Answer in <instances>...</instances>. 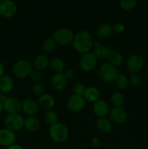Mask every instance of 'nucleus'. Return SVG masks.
Listing matches in <instances>:
<instances>
[{"label": "nucleus", "mask_w": 148, "mask_h": 149, "mask_svg": "<svg viewBox=\"0 0 148 149\" xmlns=\"http://www.w3.org/2000/svg\"><path fill=\"white\" fill-rule=\"evenodd\" d=\"M73 46L78 52L85 54L89 52L93 48V41L91 35L86 31H81L74 36Z\"/></svg>", "instance_id": "nucleus-1"}, {"label": "nucleus", "mask_w": 148, "mask_h": 149, "mask_svg": "<svg viewBox=\"0 0 148 149\" xmlns=\"http://www.w3.org/2000/svg\"><path fill=\"white\" fill-rule=\"evenodd\" d=\"M49 134L51 139L56 143L65 142L69 136L68 128L62 123L51 125L49 129Z\"/></svg>", "instance_id": "nucleus-2"}, {"label": "nucleus", "mask_w": 148, "mask_h": 149, "mask_svg": "<svg viewBox=\"0 0 148 149\" xmlns=\"http://www.w3.org/2000/svg\"><path fill=\"white\" fill-rule=\"evenodd\" d=\"M98 74L103 81L111 83L115 81V79L118 75V70L115 65H112L109 62H105L100 66Z\"/></svg>", "instance_id": "nucleus-3"}, {"label": "nucleus", "mask_w": 148, "mask_h": 149, "mask_svg": "<svg viewBox=\"0 0 148 149\" xmlns=\"http://www.w3.org/2000/svg\"><path fill=\"white\" fill-rule=\"evenodd\" d=\"M33 71V65L26 60H20L15 63L12 68L13 74L18 79H23L30 76Z\"/></svg>", "instance_id": "nucleus-4"}, {"label": "nucleus", "mask_w": 148, "mask_h": 149, "mask_svg": "<svg viewBox=\"0 0 148 149\" xmlns=\"http://www.w3.org/2000/svg\"><path fill=\"white\" fill-rule=\"evenodd\" d=\"M74 38L73 32L68 28H61L53 33V39L55 42L61 45H66L73 42Z\"/></svg>", "instance_id": "nucleus-5"}, {"label": "nucleus", "mask_w": 148, "mask_h": 149, "mask_svg": "<svg viewBox=\"0 0 148 149\" xmlns=\"http://www.w3.org/2000/svg\"><path fill=\"white\" fill-rule=\"evenodd\" d=\"M4 122L6 128L13 132L20 130L24 126V119L18 113L8 114L4 118Z\"/></svg>", "instance_id": "nucleus-6"}, {"label": "nucleus", "mask_w": 148, "mask_h": 149, "mask_svg": "<svg viewBox=\"0 0 148 149\" xmlns=\"http://www.w3.org/2000/svg\"><path fill=\"white\" fill-rule=\"evenodd\" d=\"M17 7L12 0H3L0 1V15L5 18L13 17L17 13Z\"/></svg>", "instance_id": "nucleus-7"}, {"label": "nucleus", "mask_w": 148, "mask_h": 149, "mask_svg": "<svg viewBox=\"0 0 148 149\" xmlns=\"http://www.w3.org/2000/svg\"><path fill=\"white\" fill-rule=\"evenodd\" d=\"M86 106V100L83 95L73 94L70 97L67 102V107L68 110L72 112H79L82 111Z\"/></svg>", "instance_id": "nucleus-8"}, {"label": "nucleus", "mask_w": 148, "mask_h": 149, "mask_svg": "<svg viewBox=\"0 0 148 149\" xmlns=\"http://www.w3.org/2000/svg\"><path fill=\"white\" fill-rule=\"evenodd\" d=\"M97 63V58L93 52H87L84 54L80 60L79 65L84 71H91L95 68Z\"/></svg>", "instance_id": "nucleus-9"}, {"label": "nucleus", "mask_w": 148, "mask_h": 149, "mask_svg": "<svg viewBox=\"0 0 148 149\" xmlns=\"http://www.w3.org/2000/svg\"><path fill=\"white\" fill-rule=\"evenodd\" d=\"M3 108L9 114L18 113L22 109V103L17 97H7L3 102Z\"/></svg>", "instance_id": "nucleus-10"}, {"label": "nucleus", "mask_w": 148, "mask_h": 149, "mask_svg": "<svg viewBox=\"0 0 148 149\" xmlns=\"http://www.w3.org/2000/svg\"><path fill=\"white\" fill-rule=\"evenodd\" d=\"M16 138H17L16 134L13 131L7 128L0 130V146H1L8 148L9 146L15 143Z\"/></svg>", "instance_id": "nucleus-11"}, {"label": "nucleus", "mask_w": 148, "mask_h": 149, "mask_svg": "<svg viewBox=\"0 0 148 149\" xmlns=\"http://www.w3.org/2000/svg\"><path fill=\"white\" fill-rule=\"evenodd\" d=\"M110 118L113 123L122 125L127 119V113L122 107H114L110 110Z\"/></svg>", "instance_id": "nucleus-12"}, {"label": "nucleus", "mask_w": 148, "mask_h": 149, "mask_svg": "<svg viewBox=\"0 0 148 149\" xmlns=\"http://www.w3.org/2000/svg\"><path fill=\"white\" fill-rule=\"evenodd\" d=\"M67 84H68V79L66 78L63 72L56 73L52 76L51 79V85L56 91L63 90L66 87Z\"/></svg>", "instance_id": "nucleus-13"}, {"label": "nucleus", "mask_w": 148, "mask_h": 149, "mask_svg": "<svg viewBox=\"0 0 148 149\" xmlns=\"http://www.w3.org/2000/svg\"><path fill=\"white\" fill-rule=\"evenodd\" d=\"M144 61L142 57L139 55H133L129 58L127 61V68L132 74H136L141 71L143 67Z\"/></svg>", "instance_id": "nucleus-14"}, {"label": "nucleus", "mask_w": 148, "mask_h": 149, "mask_svg": "<svg viewBox=\"0 0 148 149\" xmlns=\"http://www.w3.org/2000/svg\"><path fill=\"white\" fill-rule=\"evenodd\" d=\"M22 110L28 116H33L39 110V105L32 98H26L22 103Z\"/></svg>", "instance_id": "nucleus-15"}, {"label": "nucleus", "mask_w": 148, "mask_h": 149, "mask_svg": "<svg viewBox=\"0 0 148 149\" xmlns=\"http://www.w3.org/2000/svg\"><path fill=\"white\" fill-rule=\"evenodd\" d=\"M93 48H94L93 54L95 55L97 59L98 58L101 60L107 59V57L110 52V49L107 47L101 45L98 41H94Z\"/></svg>", "instance_id": "nucleus-16"}, {"label": "nucleus", "mask_w": 148, "mask_h": 149, "mask_svg": "<svg viewBox=\"0 0 148 149\" xmlns=\"http://www.w3.org/2000/svg\"><path fill=\"white\" fill-rule=\"evenodd\" d=\"M93 111L99 118H104L109 113V105L102 100H98L93 106Z\"/></svg>", "instance_id": "nucleus-17"}, {"label": "nucleus", "mask_w": 148, "mask_h": 149, "mask_svg": "<svg viewBox=\"0 0 148 149\" xmlns=\"http://www.w3.org/2000/svg\"><path fill=\"white\" fill-rule=\"evenodd\" d=\"M38 105L45 110H50L55 104V98L49 94H43L38 98Z\"/></svg>", "instance_id": "nucleus-18"}, {"label": "nucleus", "mask_w": 148, "mask_h": 149, "mask_svg": "<svg viewBox=\"0 0 148 149\" xmlns=\"http://www.w3.org/2000/svg\"><path fill=\"white\" fill-rule=\"evenodd\" d=\"M83 97L86 101L90 103H95L100 97V92L97 88L94 87H86L83 94Z\"/></svg>", "instance_id": "nucleus-19"}, {"label": "nucleus", "mask_w": 148, "mask_h": 149, "mask_svg": "<svg viewBox=\"0 0 148 149\" xmlns=\"http://www.w3.org/2000/svg\"><path fill=\"white\" fill-rule=\"evenodd\" d=\"M49 59L45 55H39L35 58L33 62V67L36 71H44L49 65Z\"/></svg>", "instance_id": "nucleus-20"}, {"label": "nucleus", "mask_w": 148, "mask_h": 149, "mask_svg": "<svg viewBox=\"0 0 148 149\" xmlns=\"http://www.w3.org/2000/svg\"><path fill=\"white\" fill-rule=\"evenodd\" d=\"M14 82L10 76L4 75L0 78V91L4 93H9L13 90Z\"/></svg>", "instance_id": "nucleus-21"}, {"label": "nucleus", "mask_w": 148, "mask_h": 149, "mask_svg": "<svg viewBox=\"0 0 148 149\" xmlns=\"http://www.w3.org/2000/svg\"><path fill=\"white\" fill-rule=\"evenodd\" d=\"M28 131L30 132H36L40 127V122L37 118L34 116H28L24 119V126Z\"/></svg>", "instance_id": "nucleus-22"}, {"label": "nucleus", "mask_w": 148, "mask_h": 149, "mask_svg": "<svg viewBox=\"0 0 148 149\" xmlns=\"http://www.w3.org/2000/svg\"><path fill=\"white\" fill-rule=\"evenodd\" d=\"M108 62L115 67L119 66L123 63V58L121 54L116 50L110 51L108 57H107Z\"/></svg>", "instance_id": "nucleus-23"}, {"label": "nucleus", "mask_w": 148, "mask_h": 149, "mask_svg": "<svg viewBox=\"0 0 148 149\" xmlns=\"http://www.w3.org/2000/svg\"><path fill=\"white\" fill-rule=\"evenodd\" d=\"M97 127L98 130L104 134L110 132L112 128L110 122L105 118H100L97 122Z\"/></svg>", "instance_id": "nucleus-24"}, {"label": "nucleus", "mask_w": 148, "mask_h": 149, "mask_svg": "<svg viewBox=\"0 0 148 149\" xmlns=\"http://www.w3.org/2000/svg\"><path fill=\"white\" fill-rule=\"evenodd\" d=\"M49 66L51 69L56 73H62L65 68L63 61L59 58H53L49 61Z\"/></svg>", "instance_id": "nucleus-25"}, {"label": "nucleus", "mask_w": 148, "mask_h": 149, "mask_svg": "<svg viewBox=\"0 0 148 149\" xmlns=\"http://www.w3.org/2000/svg\"><path fill=\"white\" fill-rule=\"evenodd\" d=\"M113 27L109 24H102L97 30V36L100 39H107L113 32Z\"/></svg>", "instance_id": "nucleus-26"}, {"label": "nucleus", "mask_w": 148, "mask_h": 149, "mask_svg": "<svg viewBox=\"0 0 148 149\" xmlns=\"http://www.w3.org/2000/svg\"><path fill=\"white\" fill-rule=\"evenodd\" d=\"M115 84L120 90H124L129 86V78L124 74H119L115 79Z\"/></svg>", "instance_id": "nucleus-27"}, {"label": "nucleus", "mask_w": 148, "mask_h": 149, "mask_svg": "<svg viewBox=\"0 0 148 149\" xmlns=\"http://www.w3.org/2000/svg\"><path fill=\"white\" fill-rule=\"evenodd\" d=\"M125 101V96L123 93L116 92L111 96V103L115 107H121Z\"/></svg>", "instance_id": "nucleus-28"}, {"label": "nucleus", "mask_w": 148, "mask_h": 149, "mask_svg": "<svg viewBox=\"0 0 148 149\" xmlns=\"http://www.w3.org/2000/svg\"><path fill=\"white\" fill-rule=\"evenodd\" d=\"M56 47V42L53 38H47L42 43V49L46 53L53 52Z\"/></svg>", "instance_id": "nucleus-29"}, {"label": "nucleus", "mask_w": 148, "mask_h": 149, "mask_svg": "<svg viewBox=\"0 0 148 149\" xmlns=\"http://www.w3.org/2000/svg\"><path fill=\"white\" fill-rule=\"evenodd\" d=\"M44 120L47 125H49L51 126V125L57 123L58 116L56 112H55L54 111L49 110L45 113Z\"/></svg>", "instance_id": "nucleus-30"}, {"label": "nucleus", "mask_w": 148, "mask_h": 149, "mask_svg": "<svg viewBox=\"0 0 148 149\" xmlns=\"http://www.w3.org/2000/svg\"><path fill=\"white\" fill-rule=\"evenodd\" d=\"M137 0H120V6L123 10L129 11L136 7Z\"/></svg>", "instance_id": "nucleus-31"}, {"label": "nucleus", "mask_w": 148, "mask_h": 149, "mask_svg": "<svg viewBox=\"0 0 148 149\" xmlns=\"http://www.w3.org/2000/svg\"><path fill=\"white\" fill-rule=\"evenodd\" d=\"M129 83L131 87H139L142 83L141 77L136 74H131L129 78Z\"/></svg>", "instance_id": "nucleus-32"}, {"label": "nucleus", "mask_w": 148, "mask_h": 149, "mask_svg": "<svg viewBox=\"0 0 148 149\" xmlns=\"http://www.w3.org/2000/svg\"><path fill=\"white\" fill-rule=\"evenodd\" d=\"M44 87L40 83H36L32 87V93L36 96H41L44 94Z\"/></svg>", "instance_id": "nucleus-33"}, {"label": "nucleus", "mask_w": 148, "mask_h": 149, "mask_svg": "<svg viewBox=\"0 0 148 149\" xmlns=\"http://www.w3.org/2000/svg\"><path fill=\"white\" fill-rule=\"evenodd\" d=\"M86 88V87L84 86V84H81V83H77V84H74L73 87V94L75 95H83Z\"/></svg>", "instance_id": "nucleus-34"}, {"label": "nucleus", "mask_w": 148, "mask_h": 149, "mask_svg": "<svg viewBox=\"0 0 148 149\" xmlns=\"http://www.w3.org/2000/svg\"><path fill=\"white\" fill-rule=\"evenodd\" d=\"M30 78L31 79V81H33V82H36V83H39V81L41 80L42 79V76L41 74L40 71H32V72L30 73Z\"/></svg>", "instance_id": "nucleus-35"}, {"label": "nucleus", "mask_w": 148, "mask_h": 149, "mask_svg": "<svg viewBox=\"0 0 148 149\" xmlns=\"http://www.w3.org/2000/svg\"><path fill=\"white\" fill-rule=\"evenodd\" d=\"M113 30L114 31L115 33H120L124 31V26L122 24H120V23H117V24H115L113 27Z\"/></svg>", "instance_id": "nucleus-36"}, {"label": "nucleus", "mask_w": 148, "mask_h": 149, "mask_svg": "<svg viewBox=\"0 0 148 149\" xmlns=\"http://www.w3.org/2000/svg\"><path fill=\"white\" fill-rule=\"evenodd\" d=\"M64 74H65V77H66V78L68 79H68H73L75 77V71H74V70L68 69L65 73H64Z\"/></svg>", "instance_id": "nucleus-37"}, {"label": "nucleus", "mask_w": 148, "mask_h": 149, "mask_svg": "<svg viewBox=\"0 0 148 149\" xmlns=\"http://www.w3.org/2000/svg\"><path fill=\"white\" fill-rule=\"evenodd\" d=\"M7 149H24V148H23L21 146L19 145V144L15 143L13 144V145L9 146L8 148H7Z\"/></svg>", "instance_id": "nucleus-38"}, {"label": "nucleus", "mask_w": 148, "mask_h": 149, "mask_svg": "<svg viewBox=\"0 0 148 149\" xmlns=\"http://www.w3.org/2000/svg\"><path fill=\"white\" fill-rule=\"evenodd\" d=\"M4 74V66L2 63L0 61V78Z\"/></svg>", "instance_id": "nucleus-39"}, {"label": "nucleus", "mask_w": 148, "mask_h": 149, "mask_svg": "<svg viewBox=\"0 0 148 149\" xmlns=\"http://www.w3.org/2000/svg\"><path fill=\"white\" fill-rule=\"evenodd\" d=\"M7 97H6L4 95H1V96H0V100H1V101L3 103V102H4V100H6V98H7Z\"/></svg>", "instance_id": "nucleus-40"}, {"label": "nucleus", "mask_w": 148, "mask_h": 149, "mask_svg": "<svg viewBox=\"0 0 148 149\" xmlns=\"http://www.w3.org/2000/svg\"><path fill=\"white\" fill-rule=\"evenodd\" d=\"M4 110V108H3V103L0 100V113L3 111Z\"/></svg>", "instance_id": "nucleus-41"}, {"label": "nucleus", "mask_w": 148, "mask_h": 149, "mask_svg": "<svg viewBox=\"0 0 148 149\" xmlns=\"http://www.w3.org/2000/svg\"><path fill=\"white\" fill-rule=\"evenodd\" d=\"M147 77H148V68H147Z\"/></svg>", "instance_id": "nucleus-42"}, {"label": "nucleus", "mask_w": 148, "mask_h": 149, "mask_svg": "<svg viewBox=\"0 0 148 149\" xmlns=\"http://www.w3.org/2000/svg\"><path fill=\"white\" fill-rule=\"evenodd\" d=\"M147 149H148V148H147Z\"/></svg>", "instance_id": "nucleus-43"}]
</instances>
